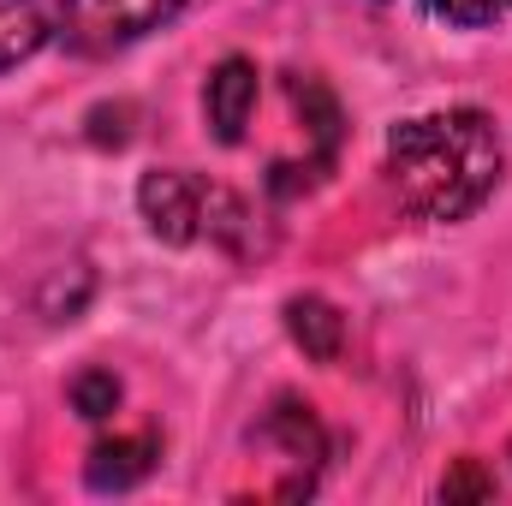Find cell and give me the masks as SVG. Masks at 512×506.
Here are the masks:
<instances>
[{
  "label": "cell",
  "instance_id": "1",
  "mask_svg": "<svg viewBox=\"0 0 512 506\" xmlns=\"http://www.w3.org/2000/svg\"><path fill=\"white\" fill-rule=\"evenodd\" d=\"M387 185L417 221H471L501 185V131L483 108L399 120L387 131Z\"/></svg>",
  "mask_w": 512,
  "mask_h": 506
},
{
  "label": "cell",
  "instance_id": "2",
  "mask_svg": "<svg viewBox=\"0 0 512 506\" xmlns=\"http://www.w3.org/2000/svg\"><path fill=\"white\" fill-rule=\"evenodd\" d=\"M185 6H197V0H66L60 36L78 60H108V54L137 48L143 36L167 30Z\"/></svg>",
  "mask_w": 512,
  "mask_h": 506
},
{
  "label": "cell",
  "instance_id": "3",
  "mask_svg": "<svg viewBox=\"0 0 512 506\" xmlns=\"http://www.w3.org/2000/svg\"><path fill=\"white\" fill-rule=\"evenodd\" d=\"M203 197H209V179H191L179 167H155L137 185V209L161 245H197L203 239Z\"/></svg>",
  "mask_w": 512,
  "mask_h": 506
},
{
  "label": "cell",
  "instance_id": "4",
  "mask_svg": "<svg viewBox=\"0 0 512 506\" xmlns=\"http://www.w3.org/2000/svg\"><path fill=\"white\" fill-rule=\"evenodd\" d=\"M256 441H262V447H280L286 465H298V495L316 489V471H322V459H328V435H322V423H316L310 405L280 399V405L256 423Z\"/></svg>",
  "mask_w": 512,
  "mask_h": 506
},
{
  "label": "cell",
  "instance_id": "5",
  "mask_svg": "<svg viewBox=\"0 0 512 506\" xmlns=\"http://www.w3.org/2000/svg\"><path fill=\"white\" fill-rule=\"evenodd\" d=\"M251 108H256V66L245 54H227L215 72H209V84H203V114H209V131H215V143H239L245 126H251Z\"/></svg>",
  "mask_w": 512,
  "mask_h": 506
},
{
  "label": "cell",
  "instance_id": "6",
  "mask_svg": "<svg viewBox=\"0 0 512 506\" xmlns=\"http://www.w3.org/2000/svg\"><path fill=\"white\" fill-rule=\"evenodd\" d=\"M66 0H0V72L36 60L60 36Z\"/></svg>",
  "mask_w": 512,
  "mask_h": 506
},
{
  "label": "cell",
  "instance_id": "7",
  "mask_svg": "<svg viewBox=\"0 0 512 506\" xmlns=\"http://www.w3.org/2000/svg\"><path fill=\"white\" fill-rule=\"evenodd\" d=\"M161 459V441L155 435H114V441H96L90 459H84V483L96 495H126L137 489Z\"/></svg>",
  "mask_w": 512,
  "mask_h": 506
},
{
  "label": "cell",
  "instance_id": "8",
  "mask_svg": "<svg viewBox=\"0 0 512 506\" xmlns=\"http://www.w3.org/2000/svg\"><path fill=\"white\" fill-rule=\"evenodd\" d=\"M286 334L310 364H340L346 352V316L322 298V292H298L286 298Z\"/></svg>",
  "mask_w": 512,
  "mask_h": 506
},
{
  "label": "cell",
  "instance_id": "9",
  "mask_svg": "<svg viewBox=\"0 0 512 506\" xmlns=\"http://www.w3.org/2000/svg\"><path fill=\"white\" fill-rule=\"evenodd\" d=\"M286 96H292V108H298V120L310 131V143H316V161L322 167H334V155H340V102H334V90L322 84V78H310V72H286Z\"/></svg>",
  "mask_w": 512,
  "mask_h": 506
},
{
  "label": "cell",
  "instance_id": "10",
  "mask_svg": "<svg viewBox=\"0 0 512 506\" xmlns=\"http://www.w3.org/2000/svg\"><path fill=\"white\" fill-rule=\"evenodd\" d=\"M203 233H209L221 251H233V256H256L262 251L256 221H251V203L233 197L227 185H209V197H203Z\"/></svg>",
  "mask_w": 512,
  "mask_h": 506
},
{
  "label": "cell",
  "instance_id": "11",
  "mask_svg": "<svg viewBox=\"0 0 512 506\" xmlns=\"http://www.w3.org/2000/svg\"><path fill=\"white\" fill-rule=\"evenodd\" d=\"M72 411L84 423H108L120 411V376L114 370H84V376L72 381Z\"/></svg>",
  "mask_w": 512,
  "mask_h": 506
},
{
  "label": "cell",
  "instance_id": "12",
  "mask_svg": "<svg viewBox=\"0 0 512 506\" xmlns=\"http://www.w3.org/2000/svg\"><path fill=\"white\" fill-rule=\"evenodd\" d=\"M495 495V471L483 459H453V471L441 477V501L447 506H477Z\"/></svg>",
  "mask_w": 512,
  "mask_h": 506
},
{
  "label": "cell",
  "instance_id": "13",
  "mask_svg": "<svg viewBox=\"0 0 512 506\" xmlns=\"http://www.w3.org/2000/svg\"><path fill=\"white\" fill-rule=\"evenodd\" d=\"M435 18L459 24V30H483V24H501L512 18V0H423Z\"/></svg>",
  "mask_w": 512,
  "mask_h": 506
},
{
  "label": "cell",
  "instance_id": "14",
  "mask_svg": "<svg viewBox=\"0 0 512 506\" xmlns=\"http://www.w3.org/2000/svg\"><path fill=\"white\" fill-rule=\"evenodd\" d=\"M507 459H512V447H507Z\"/></svg>",
  "mask_w": 512,
  "mask_h": 506
}]
</instances>
